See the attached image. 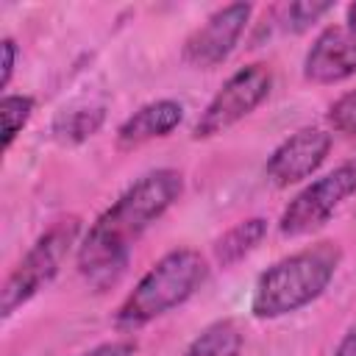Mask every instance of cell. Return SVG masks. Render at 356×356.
I'll return each mask as SVG.
<instances>
[{
	"label": "cell",
	"mask_w": 356,
	"mask_h": 356,
	"mask_svg": "<svg viewBox=\"0 0 356 356\" xmlns=\"http://www.w3.org/2000/svg\"><path fill=\"white\" fill-rule=\"evenodd\" d=\"M184 120V106L178 100H153L145 103L142 108H136L120 128H117V142L120 147H136L145 145L150 139L167 136L170 131H175Z\"/></svg>",
	"instance_id": "10"
},
{
	"label": "cell",
	"mask_w": 356,
	"mask_h": 356,
	"mask_svg": "<svg viewBox=\"0 0 356 356\" xmlns=\"http://www.w3.org/2000/svg\"><path fill=\"white\" fill-rule=\"evenodd\" d=\"M328 122H331L334 131L348 134V136H356V89L353 92H345L342 97H337L331 103Z\"/></svg>",
	"instance_id": "16"
},
{
	"label": "cell",
	"mask_w": 356,
	"mask_h": 356,
	"mask_svg": "<svg viewBox=\"0 0 356 356\" xmlns=\"http://www.w3.org/2000/svg\"><path fill=\"white\" fill-rule=\"evenodd\" d=\"M3 75H0V86L6 89L8 81H11V72H14V58H17V44L14 39H3Z\"/></svg>",
	"instance_id": "18"
},
{
	"label": "cell",
	"mask_w": 356,
	"mask_h": 356,
	"mask_svg": "<svg viewBox=\"0 0 356 356\" xmlns=\"http://www.w3.org/2000/svg\"><path fill=\"white\" fill-rule=\"evenodd\" d=\"M184 175L161 167L131 184L86 231L78 245V273L97 292L125 273L134 242L181 197Z\"/></svg>",
	"instance_id": "1"
},
{
	"label": "cell",
	"mask_w": 356,
	"mask_h": 356,
	"mask_svg": "<svg viewBox=\"0 0 356 356\" xmlns=\"http://www.w3.org/2000/svg\"><path fill=\"white\" fill-rule=\"evenodd\" d=\"M81 231V220L75 214L56 220L19 259V264L8 273L3 292H0V314L11 317L22 303H28L33 295H39L61 270V261L67 259L70 248L75 245Z\"/></svg>",
	"instance_id": "4"
},
{
	"label": "cell",
	"mask_w": 356,
	"mask_h": 356,
	"mask_svg": "<svg viewBox=\"0 0 356 356\" xmlns=\"http://www.w3.org/2000/svg\"><path fill=\"white\" fill-rule=\"evenodd\" d=\"M250 11H253L250 3H231V6L217 8L184 42V61L197 70H211L222 64L234 53L239 36L245 33Z\"/></svg>",
	"instance_id": "7"
},
{
	"label": "cell",
	"mask_w": 356,
	"mask_h": 356,
	"mask_svg": "<svg viewBox=\"0 0 356 356\" xmlns=\"http://www.w3.org/2000/svg\"><path fill=\"white\" fill-rule=\"evenodd\" d=\"M270 89H273V72L267 64L256 61V64L236 70L220 86V92L209 100V106L203 108V114L197 117V122L192 128V136L209 139V136L228 131L231 125L245 120L256 106H261L267 100Z\"/></svg>",
	"instance_id": "5"
},
{
	"label": "cell",
	"mask_w": 356,
	"mask_h": 356,
	"mask_svg": "<svg viewBox=\"0 0 356 356\" xmlns=\"http://www.w3.org/2000/svg\"><path fill=\"white\" fill-rule=\"evenodd\" d=\"M267 234V220L264 217H250L236 222L234 228H228L217 242H214V259L220 267H231L236 261H242L250 250H256V245L264 239Z\"/></svg>",
	"instance_id": "11"
},
{
	"label": "cell",
	"mask_w": 356,
	"mask_h": 356,
	"mask_svg": "<svg viewBox=\"0 0 356 356\" xmlns=\"http://www.w3.org/2000/svg\"><path fill=\"white\" fill-rule=\"evenodd\" d=\"M328 150H331V134H325L323 128H300L270 153L264 172L275 186L298 184L320 170Z\"/></svg>",
	"instance_id": "8"
},
{
	"label": "cell",
	"mask_w": 356,
	"mask_h": 356,
	"mask_svg": "<svg viewBox=\"0 0 356 356\" xmlns=\"http://www.w3.org/2000/svg\"><path fill=\"white\" fill-rule=\"evenodd\" d=\"M242 345H245V337L236 328V323L217 320L192 339L184 356H242Z\"/></svg>",
	"instance_id": "12"
},
{
	"label": "cell",
	"mask_w": 356,
	"mask_h": 356,
	"mask_svg": "<svg viewBox=\"0 0 356 356\" xmlns=\"http://www.w3.org/2000/svg\"><path fill=\"white\" fill-rule=\"evenodd\" d=\"M103 122H106V108H103V106L72 108V111H64V114L56 117V122H53V136H56L58 142L78 145V142L95 136Z\"/></svg>",
	"instance_id": "13"
},
{
	"label": "cell",
	"mask_w": 356,
	"mask_h": 356,
	"mask_svg": "<svg viewBox=\"0 0 356 356\" xmlns=\"http://www.w3.org/2000/svg\"><path fill=\"white\" fill-rule=\"evenodd\" d=\"M345 28L356 36V3H350V6H348V25H345Z\"/></svg>",
	"instance_id": "20"
},
{
	"label": "cell",
	"mask_w": 356,
	"mask_h": 356,
	"mask_svg": "<svg viewBox=\"0 0 356 356\" xmlns=\"http://www.w3.org/2000/svg\"><path fill=\"white\" fill-rule=\"evenodd\" d=\"M334 8V3H312V0H300V3H289L281 8V22L284 31L289 33H303L306 28H312L323 14H328Z\"/></svg>",
	"instance_id": "15"
},
{
	"label": "cell",
	"mask_w": 356,
	"mask_h": 356,
	"mask_svg": "<svg viewBox=\"0 0 356 356\" xmlns=\"http://www.w3.org/2000/svg\"><path fill=\"white\" fill-rule=\"evenodd\" d=\"M36 100L31 95H6L0 103V120H3V147L8 150L11 142L17 139V134L28 125L31 114H33Z\"/></svg>",
	"instance_id": "14"
},
{
	"label": "cell",
	"mask_w": 356,
	"mask_h": 356,
	"mask_svg": "<svg viewBox=\"0 0 356 356\" xmlns=\"http://www.w3.org/2000/svg\"><path fill=\"white\" fill-rule=\"evenodd\" d=\"M353 192H356V161L334 167L331 172L312 181L289 200V206L278 220V231L284 236H303L317 231Z\"/></svg>",
	"instance_id": "6"
},
{
	"label": "cell",
	"mask_w": 356,
	"mask_h": 356,
	"mask_svg": "<svg viewBox=\"0 0 356 356\" xmlns=\"http://www.w3.org/2000/svg\"><path fill=\"white\" fill-rule=\"evenodd\" d=\"M206 270H209L206 259L192 248H178L164 253L120 303L114 317L117 328L122 331L142 328L150 320L181 306L203 284Z\"/></svg>",
	"instance_id": "3"
},
{
	"label": "cell",
	"mask_w": 356,
	"mask_h": 356,
	"mask_svg": "<svg viewBox=\"0 0 356 356\" xmlns=\"http://www.w3.org/2000/svg\"><path fill=\"white\" fill-rule=\"evenodd\" d=\"M331 356H356V323L345 331V337L339 339V345L334 348Z\"/></svg>",
	"instance_id": "19"
},
{
	"label": "cell",
	"mask_w": 356,
	"mask_h": 356,
	"mask_svg": "<svg viewBox=\"0 0 356 356\" xmlns=\"http://www.w3.org/2000/svg\"><path fill=\"white\" fill-rule=\"evenodd\" d=\"M339 259L342 250L334 242H317L267 267L253 286V298H250L253 317L275 320L317 300L331 284Z\"/></svg>",
	"instance_id": "2"
},
{
	"label": "cell",
	"mask_w": 356,
	"mask_h": 356,
	"mask_svg": "<svg viewBox=\"0 0 356 356\" xmlns=\"http://www.w3.org/2000/svg\"><path fill=\"white\" fill-rule=\"evenodd\" d=\"M356 75V36L342 25L317 33L303 58V78L312 83H339Z\"/></svg>",
	"instance_id": "9"
},
{
	"label": "cell",
	"mask_w": 356,
	"mask_h": 356,
	"mask_svg": "<svg viewBox=\"0 0 356 356\" xmlns=\"http://www.w3.org/2000/svg\"><path fill=\"white\" fill-rule=\"evenodd\" d=\"M136 353V345L134 342H103L81 356H134Z\"/></svg>",
	"instance_id": "17"
}]
</instances>
